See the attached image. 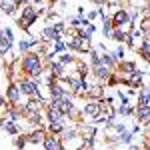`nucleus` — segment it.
Wrapping results in <instances>:
<instances>
[{
    "label": "nucleus",
    "mask_w": 150,
    "mask_h": 150,
    "mask_svg": "<svg viewBox=\"0 0 150 150\" xmlns=\"http://www.w3.org/2000/svg\"><path fill=\"white\" fill-rule=\"evenodd\" d=\"M6 100H8V104H12V106H16V104H20V96H22V92H20V88H18V84L16 82H8V86H6Z\"/></svg>",
    "instance_id": "7"
},
{
    "label": "nucleus",
    "mask_w": 150,
    "mask_h": 150,
    "mask_svg": "<svg viewBox=\"0 0 150 150\" xmlns=\"http://www.w3.org/2000/svg\"><path fill=\"white\" fill-rule=\"evenodd\" d=\"M18 4L14 2V0H0V12H4V14H8V16H14L16 12H18Z\"/></svg>",
    "instance_id": "15"
},
{
    "label": "nucleus",
    "mask_w": 150,
    "mask_h": 150,
    "mask_svg": "<svg viewBox=\"0 0 150 150\" xmlns=\"http://www.w3.org/2000/svg\"><path fill=\"white\" fill-rule=\"evenodd\" d=\"M86 18H88L90 22H94V20L98 18V12H96V10H90V12H88V14H86Z\"/></svg>",
    "instance_id": "30"
},
{
    "label": "nucleus",
    "mask_w": 150,
    "mask_h": 150,
    "mask_svg": "<svg viewBox=\"0 0 150 150\" xmlns=\"http://www.w3.org/2000/svg\"><path fill=\"white\" fill-rule=\"evenodd\" d=\"M132 138H134L132 130H124L122 134H118V142H120V144H126V146L132 144Z\"/></svg>",
    "instance_id": "25"
},
{
    "label": "nucleus",
    "mask_w": 150,
    "mask_h": 150,
    "mask_svg": "<svg viewBox=\"0 0 150 150\" xmlns=\"http://www.w3.org/2000/svg\"><path fill=\"white\" fill-rule=\"evenodd\" d=\"M46 2H48V6H52V4H54L56 0H46Z\"/></svg>",
    "instance_id": "37"
},
{
    "label": "nucleus",
    "mask_w": 150,
    "mask_h": 150,
    "mask_svg": "<svg viewBox=\"0 0 150 150\" xmlns=\"http://www.w3.org/2000/svg\"><path fill=\"white\" fill-rule=\"evenodd\" d=\"M128 150H144V148H140V146H136V144H130V146H128Z\"/></svg>",
    "instance_id": "35"
},
{
    "label": "nucleus",
    "mask_w": 150,
    "mask_h": 150,
    "mask_svg": "<svg viewBox=\"0 0 150 150\" xmlns=\"http://www.w3.org/2000/svg\"><path fill=\"white\" fill-rule=\"evenodd\" d=\"M134 118L138 120V124H142V126L150 124V108H146V106H136Z\"/></svg>",
    "instance_id": "13"
},
{
    "label": "nucleus",
    "mask_w": 150,
    "mask_h": 150,
    "mask_svg": "<svg viewBox=\"0 0 150 150\" xmlns=\"http://www.w3.org/2000/svg\"><path fill=\"white\" fill-rule=\"evenodd\" d=\"M110 18H112V26H114V28H120V26H124V24L130 22V12H128L124 6H120L118 10H114V14H112Z\"/></svg>",
    "instance_id": "6"
},
{
    "label": "nucleus",
    "mask_w": 150,
    "mask_h": 150,
    "mask_svg": "<svg viewBox=\"0 0 150 150\" xmlns=\"http://www.w3.org/2000/svg\"><path fill=\"white\" fill-rule=\"evenodd\" d=\"M16 48H18V52H20V56H24V54H28L32 48H30V40L28 38H22V40H18V44H16Z\"/></svg>",
    "instance_id": "23"
},
{
    "label": "nucleus",
    "mask_w": 150,
    "mask_h": 150,
    "mask_svg": "<svg viewBox=\"0 0 150 150\" xmlns=\"http://www.w3.org/2000/svg\"><path fill=\"white\" fill-rule=\"evenodd\" d=\"M104 86L102 82H94L92 86L88 88V92H86V100H102L104 98Z\"/></svg>",
    "instance_id": "10"
},
{
    "label": "nucleus",
    "mask_w": 150,
    "mask_h": 150,
    "mask_svg": "<svg viewBox=\"0 0 150 150\" xmlns=\"http://www.w3.org/2000/svg\"><path fill=\"white\" fill-rule=\"evenodd\" d=\"M72 150H86L84 146H78V148H72Z\"/></svg>",
    "instance_id": "38"
},
{
    "label": "nucleus",
    "mask_w": 150,
    "mask_h": 150,
    "mask_svg": "<svg viewBox=\"0 0 150 150\" xmlns=\"http://www.w3.org/2000/svg\"><path fill=\"white\" fill-rule=\"evenodd\" d=\"M114 2H120V0H114Z\"/></svg>",
    "instance_id": "39"
},
{
    "label": "nucleus",
    "mask_w": 150,
    "mask_h": 150,
    "mask_svg": "<svg viewBox=\"0 0 150 150\" xmlns=\"http://www.w3.org/2000/svg\"><path fill=\"white\" fill-rule=\"evenodd\" d=\"M136 106H146L150 108V86H142L138 90V98H136Z\"/></svg>",
    "instance_id": "14"
},
{
    "label": "nucleus",
    "mask_w": 150,
    "mask_h": 150,
    "mask_svg": "<svg viewBox=\"0 0 150 150\" xmlns=\"http://www.w3.org/2000/svg\"><path fill=\"white\" fill-rule=\"evenodd\" d=\"M8 136H18V134H22V130H20V126L16 124V122H10V120H4V128H2Z\"/></svg>",
    "instance_id": "16"
},
{
    "label": "nucleus",
    "mask_w": 150,
    "mask_h": 150,
    "mask_svg": "<svg viewBox=\"0 0 150 150\" xmlns=\"http://www.w3.org/2000/svg\"><path fill=\"white\" fill-rule=\"evenodd\" d=\"M38 16H40V12L34 4H24L22 10H20V16L16 18V26L22 28L24 32H30L32 24L38 22Z\"/></svg>",
    "instance_id": "2"
},
{
    "label": "nucleus",
    "mask_w": 150,
    "mask_h": 150,
    "mask_svg": "<svg viewBox=\"0 0 150 150\" xmlns=\"http://www.w3.org/2000/svg\"><path fill=\"white\" fill-rule=\"evenodd\" d=\"M88 62H90V68H94V66L100 64V54H98L96 48H90V50H88Z\"/></svg>",
    "instance_id": "24"
},
{
    "label": "nucleus",
    "mask_w": 150,
    "mask_h": 150,
    "mask_svg": "<svg viewBox=\"0 0 150 150\" xmlns=\"http://www.w3.org/2000/svg\"><path fill=\"white\" fill-rule=\"evenodd\" d=\"M84 30H86L88 34H94V32H96V26H94V24H88V26H84Z\"/></svg>",
    "instance_id": "31"
},
{
    "label": "nucleus",
    "mask_w": 150,
    "mask_h": 150,
    "mask_svg": "<svg viewBox=\"0 0 150 150\" xmlns=\"http://www.w3.org/2000/svg\"><path fill=\"white\" fill-rule=\"evenodd\" d=\"M4 40L6 42H10V44H14V32H12V28H4Z\"/></svg>",
    "instance_id": "29"
},
{
    "label": "nucleus",
    "mask_w": 150,
    "mask_h": 150,
    "mask_svg": "<svg viewBox=\"0 0 150 150\" xmlns=\"http://www.w3.org/2000/svg\"><path fill=\"white\" fill-rule=\"evenodd\" d=\"M58 60H60L64 66H68V64H74V62H76V56H74V54H70V50H68V52L58 54Z\"/></svg>",
    "instance_id": "26"
},
{
    "label": "nucleus",
    "mask_w": 150,
    "mask_h": 150,
    "mask_svg": "<svg viewBox=\"0 0 150 150\" xmlns=\"http://www.w3.org/2000/svg\"><path fill=\"white\" fill-rule=\"evenodd\" d=\"M20 72H22V76H30L34 80L42 78V74L46 72L44 62H42V56L36 54L34 50H30L28 54L20 56Z\"/></svg>",
    "instance_id": "1"
},
{
    "label": "nucleus",
    "mask_w": 150,
    "mask_h": 150,
    "mask_svg": "<svg viewBox=\"0 0 150 150\" xmlns=\"http://www.w3.org/2000/svg\"><path fill=\"white\" fill-rule=\"evenodd\" d=\"M144 136H150V124L144 126Z\"/></svg>",
    "instance_id": "34"
},
{
    "label": "nucleus",
    "mask_w": 150,
    "mask_h": 150,
    "mask_svg": "<svg viewBox=\"0 0 150 150\" xmlns=\"http://www.w3.org/2000/svg\"><path fill=\"white\" fill-rule=\"evenodd\" d=\"M90 2H94L96 6H106L108 4V0H90Z\"/></svg>",
    "instance_id": "32"
},
{
    "label": "nucleus",
    "mask_w": 150,
    "mask_h": 150,
    "mask_svg": "<svg viewBox=\"0 0 150 150\" xmlns=\"http://www.w3.org/2000/svg\"><path fill=\"white\" fill-rule=\"evenodd\" d=\"M100 112H102V102L100 100H88V102H84V106H82L84 120H92L94 116H98Z\"/></svg>",
    "instance_id": "3"
},
{
    "label": "nucleus",
    "mask_w": 150,
    "mask_h": 150,
    "mask_svg": "<svg viewBox=\"0 0 150 150\" xmlns=\"http://www.w3.org/2000/svg\"><path fill=\"white\" fill-rule=\"evenodd\" d=\"M112 72H114V70L106 68V66H102V64H98V66H94V68H92V76L96 78V82H102L104 86H106V82L110 80Z\"/></svg>",
    "instance_id": "8"
},
{
    "label": "nucleus",
    "mask_w": 150,
    "mask_h": 150,
    "mask_svg": "<svg viewBox=\"0 0 150 150\" xmlns=\"http://www.w3.org/2000/svg\"><path fill=\"white\" fill-rule=\"evenodd\" d=\"M66 128V122H50V124H46V132L48 134H62V130Z\"/></svg>",
    "instance_id": "18"
},
{
    "label": "nucleus",
    "mask_w": 150,
    "mask_h": 150,
    "mask_svg": "<svg viewBox=\"0 0 150 150\" xmlns=\"http://www.w3.org/2000/svg\"><path fill=\"white\" fill-rule=\"evenodd\" d=\"M40 38H42V42H46V44H54V42H58V40H64V36L58 34L56 28L52 26V24H48V26H44L42 30H40Z\"/></svg>",
    "instance_id": "4"
},
{
    "label": "nucleus",
    "mask_w": 150,
    "mask_h": 150,
    "mask_svg": "<svg viewBox=\"0 0 150 150\" xmlns=\"http://www.w3.org/2000/svg\"><path fill=\"white\" fill-rule=\"evenodd\" d=\"M4 40V28H0V42Z\"/></svg>",
    "instance_id": "36"
},
{
    "label": "nucleus",
    "mask_w": 150,
    "mask_h": 150,
    "mask_svg": "<svg viewBox=\"0 0 150 150\" xmlns=\"http://www.w3.org/2000/svg\"><path fill=\"white\" fill-rule=\"evenodd\" d=\"M100 64H102V66H106V68H110V70H116V62H114V58L110 56V52L100 54Z\"/></svg>",
    "instance_id": "20"
},
{
    "label": "nucleus",
    "mask_w": 150,
    "mask_h": 150,
    "mask_svg": "<svg viewBox=\"0 0 150 150\" xmlns=\"http://www.w3.org/2000/svg\"><path fill=\"white\" fill-rule=\"evenodd\" d=\"M136 70H138V68H136V64H134L132 60H122V62L116 64L114 72H118L120 76H130V74H134Z\"/></svg>",
    "instance_id": "11"
},
{
    "label": "nucleus",
    "mask_w": 150,
    "mask_h": 150,
    "mask_svg": "<svg viewBox=\"0 0 150 150\" xmlns=\"http://www.w3.org/2000/svg\"><path fill=\"white\" fill-rule=\"evenodd\" d=\"M26 144H28V136H26V134H18V136H14V146H16V150H24Z\"/></svg>",
    "instance_id": "27"
},
{
    "label": "nucleus",
    "mask_w": 150,
    "mask_h": 150,
    "mask_svg": "<svg viewBox=\"0 0 150 150\" xmlns=\"http://www.w3.org/2000/svg\"><path fill=\"white\" fill-rule=\"evenodd\" d=\"M126 38H128L126 32H122L120 28H114V30H112V38H110V40H114L116 44H124V42H126Z\"/></svg>",
    "instance_id": "21"
},
{
    "label": "nucleus",
    "mask_w": 150,
    "mask_h": 150,
    "mask_svg": "<svg viewBox=\"0 0 150 150\" xmlns=\"http://www.w3.org/2000/svg\"><path fill=\"white\" fill-rule=\"evenodd\" d=\"M108 120H110V116L106 114V112H100L98 116H94L92 120H90V124H94V126H100V124L106 126V124H108Z\"/></svg>",
    "instance_id": "22"
},
{
    "label": "nucleus",
    "mask_w": 150,
    "mask_h": 150,
    "mask_svg": "<svg viewBox=\"0 0 150 150\" xmlns=\"http://www.w3.org/2000/svg\"><path fill=\"white\" fill-rule=\"evenodd\" d=\"M44 116H46L48 124H50V122H66V120H68L66 116L62 114L60 108H52V106H46V108H44Z\"/></svg>",
    "instance_id": "9"
},
{
    "label": "nucleus",
    "mask_w": 150,
    "mask_h": 150,
    "mask_svg": "<svg viewBox=\"0 0 150 150\" xmlns=\"http://www.w3.org/2000/svg\"><path fill=\"white\" fill-rule=\"evenodd\" d=\"M112 30H114L112 18H110V16H104L102 18V34L106 36V38H112Z\"/></svg>",
    "instance_id": "19"
},
{
    "label": "nucleus",
    "mask_w": 150,
    "mask_h": 150,
    "mask_svg": "<svg viewBox=\"0 0 150 150\" xmlns=\"http://www.w3.org/2000/svg\"><path fill=\"white\" fill-rule=\"evenodd\" d=\"M110 56L114 58V62H122V60H126V46L124 44H118L114 50H110Z\"/></svg>",
    "instance_id": "17"
},
{
    "label": "nucleus",
    "mask_w": 150,
    "mask_h": 150,
    "mask_svg": "<svg viewBox=\"0 0 150 150\" xmlns=\"http://www.w3.org/2000/svg\"><path fill=\"white\" fill-rule=\"evenodd\" d=\"M142 148H144V150H150V136H146V138H144V146H142Z\"/></svg>",
    "instance_id": "33"
},
{
    "label": "nucleus",
    "mask_w": 150,
    "mask_h": 150,
    "mask_svg": "<svg viewBox=\"0 0 150 150\" xmlns=\"http://www.w3.org/2000/svg\"><path fill=\"white\" fill-rule=\"evenodd\" d=\"M46 126H38L34 130H30V132H26V136H28V144H32V146H38V144H42L44 138H46Z\"/></svg>",
    "instance_id": "5"
},
{
    "label": "nucleus",
    "mask_w": 150,
    "mask_h": 150,
    "mask_svg": "<svg viewBox=\"0 0 150 150\" xmlns=\"http://www.w3.org/2000/svg\"><path fill=\"white\" fill-rule=\"evenodd\" d=\"M42 146H44V150H58V148H62L64 144H62V140L58 138L56 134H46Z\"/></svg>",
    "instance_id": "12"
},
{
    "label": "nucleus",
    "mask_w": 150,
    "mask_h": 150,
    "mask_svg": "<svg viewBox=\"0 0 150 150\" xmlns=\"http://www.w3.org/2000/svg\"><path fill=\"white\" fill-rule=\"evenodd\" d=\"M50 50H52L54 54H62V52H68V46H66V42H64V40H58V42L52 44Z\"/></svg>",
    "instance_id": "28"
}]
</instances>
